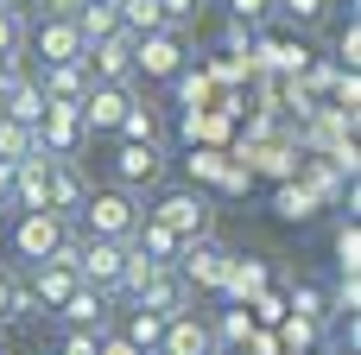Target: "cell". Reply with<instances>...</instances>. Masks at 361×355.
<instances>
[{"label":"cell","mask_w":361,"mask_h":355,"mask_svg":"<svg viewBox=\"0 0 361 355\" xmlns=\"http://www.w3.org/2000/svg\"><path fill=\"white\" fill-rule=\"evenodd\" d=\"M140 197L133 191H89V203H82V222H89V235L95 241H133V229H140Z\"/></svg>","instance_id":"obj_1"},{"label":"cell","mask_w":361,"mask_h":355,"mask_svg":"<svg viewBox=\"0 0 361 355\" xmlns=\"http://www.w3.org/2000/svg\"><path fill=\"white\" fill-rule=\"evenodd\" d=\"M63 241H70V222L51 216V210H32V216L13 222V260H19V267H44Z\"/></svg>","instance_id":"obj_2"},{"label":"cell","mask_w":361,"mask_h":355,"mask_svg":"<svg viewBox=\"0 0 361 355\" xmlns=\"http://www.w3.org/2000/svg\"><path fill=\"white\" fill-rule=\"evenodd\" d=\"M121 273H127V241H82V254H76V286L82 292H114L121 286Z\"/></svg>","instance_id":"obj_3"},{"label":"cell","mask_w":361,"mask_h":355,"mask_svg":"<svg viewBox=\"0 0 361 355\" xmlns=\"http://www.w3.org/2000/svg\"><path fill=\"white\" fill-rule=\"evenodd\" d=\"M82 70H89V83L133 89V32H114V38L89 44V51H82Z\"/></svg>","instance_id":"obj_4"},{"label":"cell","mask_w":361,"mask_h":355,"mask_svg":"<svg viewBox=\"0 0 361 355\" xmlns=\"http://www.w3.org/2000/svg\"><path fill=\"white\" fill-rule=\"evenodd\" d=\"M152 222H165L178 241H203V229H209V203L197 197V191H165L159 197V210H146Z\"/></svg>","instance_id":"obj_5"},{"label":"cell","mask_w":361,"mask_h":355,"mask_svg":"<svg viewBox=\"0 0 361 355\" xmlns=\"http://www.w3.org/2000/svg\"><path fill=\"white\" fill-rule=\"evenodd\" d=\"M32 51H38V70H57V64H82V32H76V19H38V32H32Z\"/></svg>","instance_id":"obj_6"},{"label":"cell","mask_w":361,"mask_h":355,"mask_svg":"<svg viewBox=\"0 0 361 355\" xmlns=\"http://www.w3.org/2000/svg\"><path fill=\"white\" fill-rule=\"evenodd\" d=\"M190 305H197V286L184 279V273H159L140 299H133V311H152L159 324H171V318H190Z\"/></svg>","instance_id":"obj_7"},{"label":"cell","mask_w":361,"mask_h":355,"mask_svg":"<svg viewBox=\"0 0 361 355\" xmlns=\"http://www.w3.org/2000/svg\"><path fill=\"white\" fill-rule=\"evenodd\" d=\"M133 76H184V38L178 32L133 38Z\"/></svg>","instance_id":"obj_8"},{"label":"cell","mask_w":361,"mask_h":355,"mask_svg":"<svg viewBox=\"0 0 361 355\" xmlns=\"http://www.w3.org/2000/svg\"><path fill=\"white\" fill-rule=\"evenodd\" d=\"M159 178H165L159 140H152V146H121V152H114V191H133V197H140V191H152Z\"/></svg>","instance_id":"obj_9"},{"label":"cell","mask_w":361,"mask_h":355,"mask_svg":"<svg viewBox=\"0 0 361 355\" xmlns=\"http://www.w3.org/2000/svg\"><path fill=\"white\" fill-rule=\"evenodd\" d=\"M133 108V89H114V83H89L82 95V133H114Z\"/></svg>","instance_id":"obj_10"},{"label":"cell","mask_w":361,"mask_h":355,"mask_svg":"<svg viewBox=\"0 0 361 355\" xmlns=\"http://www.w3.org/2000/svg\"><path fill=\"white\" fill-rule=\"evenodd\" d=\"M76 146H82V108H51V102H44L38 152H44V159H76Z\"/></svg>","instance_id":"obj_11"},{"label":"cell","mask_w":361,"mask_h":355,"mask_svg":"<svg viewBox=\"0 0 361 355\" xmlns=\"http://www.w3.org/2000/svg\"><path fill=\"white\" fill-rule=\"evenodd\" d=\"M44 203H51V216H82V203H89V178H82V165L76 159H51V184H44Z\"/></svg>","instance_id":"obj_12"},{"label":"cell","mask_w":361,"mask_h":355,"mask_svg":"<svg viewBox=\"0 0 361 355\" xmlns=\"http://www.w3.org/2000/svg\"><path fill=\"white\" fill-rule=\"evenodd\" d=\"M32 83H38V95H44L51 108H82V95H89V70H82V64H57V70H38Z\"/></svg>","instance_id":"obj_13"},{"label":"cell","mask_w":361,"mask_h":355,"mask_svg":"<svg viewBox=\"0 0 361 355\" xmlns=\"http://www.w3.org/2000/svg\"><path fill=\"white\" fill-rule=\"evenodd\" d=\"M209 349H216V330L190 311V318H171V324H165V337H159L152 355H209Z\"/></svg>","instance_id":"obj_14"},{"label":"cell","mask_w":361,"mask_h":355,"mask_svg":"<svg viewBox=\"0 0 361 355\" xmlns=\"http://www.w3.org/2000/svg\"><path fill=\"white\" fill-rule=\"evenodd\" d=\"M0 121H19V127H38V121H44V95H38L32 76H13V83L0 89Z\"/></svg>","instance_id":"obj_15"},{"label":"cell","mask_w":361,"mask_h":355,"mask_svg":"<svg viewBox=\"0 0 361 355\" xmlns=\"http://www.w3.org/2000/svg\"><path fill=\"white\" fill-rule=\"evenodd\" d=\"M44 184H51V159H44V152H38V159H25V165L13 172V203H19V216L51 210V203H44Z\"/></svg>","instance_id":"obj_16"},{"label":"cell","mask_w":361,"mask_h":355,"mask_svg":"<svg viewBox=\"0 0 361 355\" xmlns=\"http://www.w3.org/2000/svg\"><path fill=\"white\" fill-rule=\"evenodd\" d=\"M51 318H57V324H70V330H102V318H108V311H102V292H82V286H76Z\"/></svg>","instance_id":"obj_17"},{"label":"cell","mask_w":361,"mask_h":355,"mask_svg":"<svg viewBox=\"0 0 361 355\" xmlns=\"http://www.w3.org/2000/svg\"><path fill=\"white\" fill-rule=\"evenodd\" d=\"M70 292H76V273H70V267H32V299H38L44 311H57Z\"/></svg>","instance_id":"obj_18"},{"label":"cell","mask_w":361,"mask_h":355,"mask_svg":"<svg viewBox=\"0 0 361 355\" xmlns=\"http://www.w3.org/2000/svg\"><path fill=\"white\" fill-rule=\"evenodd\" d=\"M25 159H38V127H19V121H0V165H25Z\"/></svg>","instance_id":"obj_19"},{"label":"cell","mask_w":361,"mask_h":355,"mask_svg":"<svg viewBox=\"0 0 361 355\" xmlns=\"http://www.w3.org/2000/svg\"><path fill=\"white\" fill-rule=\"evenodd\" d=\"M159 337H165V324H159L152 311H133V318H127V343H133L140 355H152V349H159Z\"/></svg>","instance_id":"obj_20"},{"label":"cell","mask_w":361,"mask_h":355,"mask_svg":"<svg viewBox=\"0 0 361 355\" xmlns=\"http://www.w3.org/2000/svg\"><path fill=\"white\" fill-rule=\"evenodd\" d=\"M114 133H121L127 146H152V108H140V102H133V108H127V121H121Z\"/></svg>","instance_id":"obj_21"},{"label":"cell","mask_w":361,"mask_h":355,"mask_svg":"<svg viewBox=\"0 0 361 355\" xmlns=\"http://www.w3.org/2000/svg\"><path fill=\"white\" fill-rule=\"evenodd\" d=\"M273 13H286L292 25H317L330 13V0H273Z\"/></svg>","instance_id":"obj_22"},{"label":"cell","mask_w":361,"mask_h":355,"mask_svg":"<svg viewBox=\"0 0 361 355\" xmlns=\"http://www.w3.org/2000/svg\"><path fill=\"white\" fill-rule=\"evenodd\" d=\"M19 51H25V19L0 13V64H19Z\"/></svg>","instance_id":"obj_23"},{"label":"cell","mask_w":361,"mask_h":355,"mask_svg":"<svg viewBox=\"0 0 361 355\" xmlns=\"http://www.w3.org/2000/svg\"><path fill=\"white\" fill-rule=\"evenodd\" d=\"M336 260H343V273H355V267H361V235H355V222H343V229H336Z\"/></svg>","instance_id":"obj_24"},{"label":"cell","mask_w":361,"mask_h":355,"mask_svg":"<svg viewBox=\"0 0 361 355\" xmlns=\"http://www.w3.org/2000/svg\"><path fill=\"white\" fill-rule=\"evenodd\" d=\"M228 13H235V25H260L273 13V0H228Z\"/></svg>","instance_id":"obj_25"},{"label":"cell","mask_w":361,"mask_h":355,"mask_svg":"<svg viewBox=\"0 0 361 355\" xmlns=\"http://www.w3.org/2000/svg\"><path fill=\"white\" fill-rule=\"evenodd\" d=\"M102 349V330H70L63 337V355H95Z\"/></svg>","instance_id":"obj_26"},{"label":"cell","mask_w":361,"mask_h":355,"mask_svg":"<svg viewBox=\"0 0 361 355\" xmlns=\"http://www.w3.org/2000/svg\"><path fill=\"white\" fill-rule=\"evenodd\" d=\"M279 216H292V222L311 216V197H305V191H286V197H279Z\"/></svg>","instance_id":"obj_27"},{"label":"cell","mask_w":361,"mask_h":355,"mask_svg":"<svg viewBox=\"0 0 361 355\" xmlns=\"http://www.w3.org/2000/svg\"><path fill=\"white\" fill-rule=\"evenodd\" d=\"M38 311H44V305L32 299V286H13V318H38Z\"/></svg>","instance_id":"obj_28"},{"label":"cell","mask_w":361,"mask_h":355,"mask_svg":"<svg viewBox=\"0 0 361 355\" xmlns=\"http://www.w3.org/2000/svg\"><path fill=\"white\" fill-rule=\"evenodd\" d=\"M247 330H254V324H247V311H228V318H222V343H241Z\"/></svg>","instance_id":"obj_29"},{"label":"cell","mask_w":361,"mask_h":355,"mask_svg":"<svg viewBox=\"0 0 361 355\" xmlns=\"http://www.w3.org/2000/svg\"><path fill=\"white\" fill-rule=\"evenodd\" d=\"M159 13H165V25H178V19L197 13V0H159Z\"/></svg>","instance_id":"obj_30"},{"label":"cell","mask_w":361,"mask_h":355,"mask_svg":"<svg viewBox=\"0 0 361 355\" xmlns=\"http://www.w3.org/2000/svg\"><path fill=\"white\" fill-rule=\"evenodd\" d=\"M336 51H343V57H349V70H355V51H361V32H355V19L343 25V38H336Z\"/></svg>","instance_id":"obj_31"},{"label":"cell","mask_w":361,"mask_h":355,"mask_svg":"<svg viewBox=\"0 0 361 355\" xmlns=\"http://www.w3.org/2000/svg\"><path fill=\"white\" fill-rule=\"evenodd\" d=\"M95 355H140V349H133L127 337H102V349H95Z\"/></svg>","instance_id":"obj_32"},{"label":"cell","mask_w":361,"mask_h":355,"mask_svg":"<svg viewBox=\"0 0 361 355\" xmlns=\"http://www.w3.org/2000/svg\"><path fill=\"white\" fill-rule=\"evenodd\" d=\"M0 13L6 19H25V13H38V0H0Z\"/></svg>","instance_id":"obj_33"},{"label":"cell","mask_w":361,"mask_h":355,"mask_svg":"<svg viewBox=\"0 0 361 355\" xmlns=\"http://www.w3.org/2000/svg\"><path fill=\"white\" fill-rule=\"evenodd\" d=\"M6 318H13V279L0 273V324H6Z\"/></svg>","instance_id":"obj_34"},{"label":"cell","mask_w":361,"mask_h":355,"mask_svg":"<svg viewBox=\"0 0 361 355\" xmlns=\"http://www.w3.org/2000/svg\"><path fill=\"white\" fill-rule=\"evenodd\" d=\"M13 197V165H0V203Z\"/></svg>","instance_id":"obj_35"},{"label":"cell","mask_w":361,"mask_h":355,"mask_svg":"<svg viewBox=\"0 0 361 355\" xmlns=\"http://www.w3.org/2000/svg\"><path fill=\"white\" fill-rule=\"evenodd\" d=\"M82 6H108V0H82Z\"/></svg>","instance_id":"obj_36"}]
</instances>
